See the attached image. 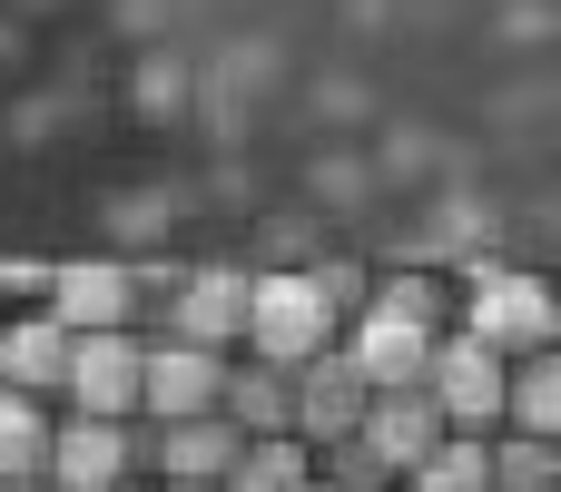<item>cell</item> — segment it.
I'll return each instance as SVG.
<instances>
[{
    "instance_id": "obj_18",
    "label": "cell",
    "mask_w": 561,
    "mask_h": 492,
    "mask_svg": "<svg viewBox=\"0 0 561 492\" xmlns=\"http://www.w3.org/2000/svg\"><path fill=\"white\" fill-rule=\"evenodd\" d=\"M138 492H207V483H138Z\"/></svg>"
},
{
    "instance_id": "obj_4",
    "label": "cell",
    "mask_w": 561,
    "mask_h": 492,
    "mask_svg": "<svg viewBox=\"0 0 561 492\" xmlns=\"http://www.w3.org/2000/svg\"><path fill=\"white\" fill-rule=\"evenodd\" d=\"M503 375H513V355H493L473 335H444L434 365H424V404L444 414V434H503Z\"/></svg>"
},
{
    "instance_id": "obj_16",
    "label": "cell",
    "mask_w": 561,
    "mask_h": 492,
    "mask_svg": "<svg viewBox=\"0 0 561 492\" xmlns=\"http://www.w3.org/2000/svg\"><path fill=\"white\" fill-rule=\"evenodd\" d=\"M39 464H49V404L0 394V483H39Z\"/></svg>"
},
{
    "instance_id": "obj_19",
    "label": "cell",
    "mask_w": 561,
    "mask_h": 492,
    "mask_svg": "<svg viewBox=\"0 0 561 492\" xmlns=\"http://www.w3.org/2000/svg\"><path fill=\"white\" fill-rule=\"evenodd\" d=\"M306 492H335V483H306Z\"/></svg>"
},
{
    "instance_id": "obj_8",
    "label": "cell",
    "mask_w": 561,
    "mask_h": 492,
    "mask_svg": "<svg viewBox=\"0 0 561 492\" xmlns=\"http://www.w3.org/2000/svg\"><path fill=\"white\" fill-rule=\"evenodd\" d=\"M49 492H128L138 464H128V424H89V414H49V464H39Z\"/></svg>"
},
{
    "instance_id": "obj_2",
    "label": "cell",
    "mask_w": 561,
    "mask_h": 492,
    "mask_svg": "<svg viewBox=\"0 0 561 492\" xmlns=\"http://www.w3.org/2000/svg\"><path fill=\"white\" fill-rule=\"evenodd\" d=\"M454 335H473L493 355H552V286L523 266H483L454 296Z\"/></svg>"
},
{
    "instance_id": "obj_10",
    "label": "cell",
    "mask_w": 561,
    "mask_h": 492,
    "mask_svg": "<svg viewBox=\"0 0 561 492\" xmlns=\"http://www.w3.org/2000/svg\"><path fill=\"white\" fill-rule=\"evenodd\" d=\"M355 444L394 473V492H404V473L444 444V414L424 404V385H404V394H365V424H355Z\"/></svg>"
},
{
    "instance_id": "obj_17",
    "label": "cell",
    "mask_w": 561,
    "mask_h": 492,
    "mask_svg": "<svg viewBox=\"0 0 561 492\" xmlns=\"http://www.w3.org/2000/svg\"><path fill=\"white\" fill-rule=\"evenodd\" d=\"M493 492H561V444L493 434Z\"/></svg>"
},
{
    "instance_id": "obj_15",
    "label": "cell",
    "mask_w": 561,
    "mask_h": 492,
    "mask_svg": "<svg viewBox=\"0 0 561 492\" xmlns=\"http://www.w3.org/2000/svg\"><path fill=\"white\" fill-rule=\"evenodd\" d=\"M404 492H493V434H444L404 473Z\"/></svg>"
},
{
    "instance_id": "obj_7",
    "label": "cell",
    "mask_w": 561,
    "mask_h": 492,
    "mask_svg": "<svg viewBox=\"0 0 561 492\" xmlns=\"http://www.w3.org/2000/svg\"><path fill=\"white\" fill-rule=\"evenodd\" d=\"M158 325H168L178 345L237 355V335H247V276H237V266H197V276H168V296H158Z\"/></svg>"
},
{
    "instance_id": "obj_12",
    "label": "cell",
    "mask_w": 561,
    "mask_h": 492,
    "mask_svg": "<svg viewBox=\"0 0 561 492\" xmlns=\"http://www.w3.org/2000/svg\"><path fill=\"white\" fill-rule=\"evenodd\" d=\"M217 414H227L237 434H286V414H296V375H276V365H256V355H227Z\"/></svg>"
},
{
    "instance_id": "obj_9",
    "label": "cell",
    "mask_w": 561,
    "mask_h": 492,
    "mask_svg": "<svg viewBox=\"0 0 561 492\" xmlns=\"http://www.w3.org/2000/svg\"><path fill=\"white\" fill-rule=\"evenodd\" d=\"M365 424V375L345 365V345H325L316 365H296V414H286V434L306 444V454H325V444H345Z\"/></svg>"
},
{
    "instance_id": "obj_1",
    "label": "cell",
    "mask_w": 561,
    "mask_h": 492,
    "mask_svg": "<svg viewBox=\"0 0 561 492\" xmlns=\"http://www.w3.org/2000/svg\"><path fill=\"white\" fill-rule=\"evenodd\" d=\"M335 335H345V325H335V306L316 296V276H247V335H237V355L296 375V365H316Z\"/></svg>"
},
{
    "instance_id": "obj_14",
    "label": "cell",
    "mask_w": 561,
    "mask_h": 492,
    "mask_svg": "<svg viewBox=\"0 0 561 492\" xmlns=\"http://www.w3.org/2000/svg\"><path fill=\"white\" fill-rule=\"evenodd\" d=\"M306 483H316V454L296 434H247L217 492H306Z\"/></svg>"
},
{
    "instance_id": "obj_5",
    "label": "cell",
    "mask_w": 561,
    "mask_h": 492,
    "mask_svg": "<svg viewBox=\"0 0 561 492\" xmlns=\"http://www.w3.org/2000/svg\"><path fill=\"white\" fill-rule=\"evenodd\" d=\"M217 385H227V355L138 335V424H197V414H217Z\"/></svg>"
},
{
    "instance_id": "obj_6",
    "label": "cell",
    "mask_w": 561,
    "mask_h": 492,
    "mask_svg": "<svg viewBox=\"0 0 561 492\" xmlns=\"http://www.w3.org/2000/svg\"><path fill=\"white\" fill-rule=\"evenodd\" d=\"M59 414H89V424H138V335H69Z\"/></svg>"
},
{
    "instance_id": "obj_13",
    "label": "cell",
    "mask_w": 561,
    "mask_h": 492,
    "mask_svg": "<svg viewBox=\"0 0 561 492\" xmlns=\"http://www.w3.org/2000/svg\"><path fill=\"white\" fill-rule=\"evenodd\" d=\"M503 434L561 444V355H513V375H503Z\"/></svg>"
},
{
    "instance_id": "obj_11",
    "label": "cell",
    "mask_w": 561,
    "mask_h": 492,
    "mask_svg": "<svg viewBox=\"0 0 561 492\" xmlns=\"http://www.w3.org/2000/svg\"><path fill=\"white\" fill-rule=\"evenodd\" d=\"M59 375H69V325H49L39 306L0 316V394H30L59 414Z\"/></svg>"
},
{
    "instance_id": "obj_3",
    "label": "cell",
    "mask_w": 561,
    "mask_h": 492,
    "mask_svg": "<svg viewBox=\"0 0 561 492\" xmlns=\"http://www.w3.org/2000/svg\"><path fill=\"white\" fill-rule=\"evenodd\" d=\"M158 276H138V266H49V296H39V316L49 325H69V335H138V316H158Z\"/></svg>"
}]
</instances>
